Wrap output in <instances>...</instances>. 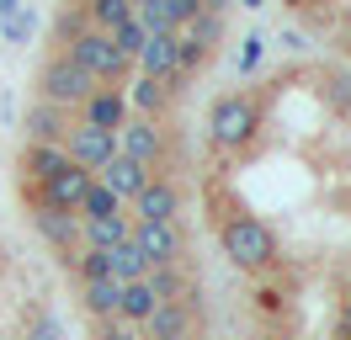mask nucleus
I'll return each instance as SVG.
<instances>
[{
    "instance_id": "obj_1",
    "label": "nucleus",
    "mask_w": 351,
    "mask_h": 340,
    "mask_svg": "<svg viewBox=\"0 0 351 340\" xmlns=\"http://www.w3.org/2000/svg\"><path fill=\"white\" fill-rule=\"evenodd\" d=\"M219 245H223V255H229V266H240V271H266V266L277 260V234H271V223L256 218V212L223 218Z\"/></svg>"
},
{
    "instance_id": "obj_11",
    "label": "nucleus",
    "mask_w": 351,
    "mask_h": 340,
    "mask_svg": "<svg viewBox=\"0 0 351 340\" xmlns=\"http://www.w3.org/2000/svg\"><path fill=\"white\" fill-rule=\"evenodd\" d=\"M38 208V202H32ZM32 223H38V234H43L48 245L59 250V260H69V250L80 245V212H59V208H38L32 212Z\"/></svg>"
},
{
    "instance_id": "obj_39",
    "label": "nucleus",
    "mask_w": 351,
    "mask_h": 340,
    "mask_svg": "<svg viewBox=\"0 0 351 340\" xmlns=\"http://www.w3.org/2000/svg\"><path fill=\"white\" fill-rule=\"evenodd\" d=\"M346 48H351V32H346Z\"/></svg>"
},
{
    "instance_id": "obj_27",
    "label": "nucleus",
    "mask_w": 351,
    "mask_h": 340,
    "mask_svg": "<svg viewBox=\"0 0 351 340\" xmlns=\"http://www.w3.org/2000/svg\"><path fill=\"white\" fill-rule=\"evenodd\" d=\"M75 266H80V282H117V276H112V260H107V250H90V245H80Z\"/></svg>"
},
{
    "instance_id": "obj_3",
    "label": "nucleus",
    "mask_w": 351,
    "mask_h": 340,
    "mask_svg": "<svg viewBox=\"0 0 351 340\" xmlns=\"http://www.w3.org/2000/svg\"><path fill=\"white\" fill-rule=\"evenodd\" d=\"M59 53H69V59L80 64L96 85H123L133 75V59H123V53L112 48V38L101 32V27H75Z\"/></svg>"
},
{
    "instance_id": "obj_28",
    "label": "nucleus",
    "mask_w": 351,
    "mask_h": 340,
    "mask_svg": "<svg viewBox=\"0 0 351 340\" xmlns=\"http://www.w3.org/2000/svg\"><path fill=\"white\" fill-rule=\"evenodd\" d=\"M27 38H32V11H27V5L5 11V16H0V42H27Z\"/></svg>"
},
{
    "instance_id": "obj_35",
    "label": "nucleus",
    "mask_w": 351,
    "mask_h": 340,
    "mask_svg": "<svg viewBox=\"0 0 351 340\" xmlns=\"http://www.w3.org/2000/svg\"><path fill=\"white\" fill-rule=\"evenodd\" d=\"M16 5H22V0H0V16H5V11H16Z\"/></svg>"
},
{
    "instance_id": "obj_13",
    "label": "nucleus",
    "mask_w": 351,
    "mask_h": 340,
    "mask_svg": "<svg viewBox=\"0 0 351 340\" xmlns=\"http://www.w3.org/2000/svg\"><path fill=\"white\" fill-rule=\"evenodd\" d=\"M133 208H138L144 223H160V218H176V212H181V191H176V181H165V175H149L144 191L133 197Z\"/></svg>"
},
{
    "instance_id": "obj_26",
    "label": "nucleus",
    "mask_w": 351,
    "mask_h": 340,
    "mask_svg": "<svg viewBox=\"0 0 351 340\" xmlns=\"http://www.w3.org/2000/svg\"><path fill=\"white\" fill-rule=\"evenodd\" d=\"M123 212V202L112 197L101 181H90V191H86V202H80V218H117Z\"/></svg>"
},
{
    "instance_id": "obj_17",
    "label": "nucleus",
    "mask_w": 351,
    "mask_h": 340,
    "mask_svg": "<svg viewBox=\"0 0 351 340\" xmlns=\"http://www.w3.org/2000/svg\"><path fill=\"white\" fill-rule=\"evenodd\" d=\"M144 330H149V340H160V335H192V308H186V298H181V303H154L149 319H144Z\"/></svg>"
},
{
    "instance_id": "obj_32",
    "label": "nucleus",
    "mask_w": 351,
    "mask_h": 340,
    "mask_svg": "<svg viewBox=\"0 0 351 340\" xmlns=\"http://www.w3.org/2000/svg\"><path fill=\"white\" fill-rule=\"evenodd\" d=\"M101 340H133V324H123V319H117V324H101Z\"/></svg>"
},
{
    "instance_id": "obj_37",
    "label": "nucleus",
    "mask_w": 351,
    "mask_h": 340,
    "mask_svg": "<svg viewBox=\"0 0 351 340\" xmlns=\"http://www.w3.org/2000/svg\"><path fill=\"white\" fill-rule=\"evenodd\" d=\"M160 340H192V335H160Z\"/></svg>"
},
{
    "instance_id": "obj_24",
    "label": "nucleus",
    "mask_w": 351,
    "mask_h": 340,
    "mask_svg": "<svg viewBox=\"0 0 351 340\" xmlns=\"http://www.w3.org/2000/svg\"><path fill=\"white\" fill-rule=\"evenodd\" d=\"M107 38H112V48H117L123 59H138V48H144V38H149V32H144V21H138V16H128V21H117Z\"/></svg>"
},
{
    "instance_id": "obj_34",
    "label": "nucleus",
    "mask_w": 351,
    "mask_h": 340,
    "mask_svg": "<svg viewBox=\"0 0 351 340\" xmlns=\"http://www.w3.org/2000/svg\"><path fill=\"white\" fill-rule=\"evenodd\" d=\"M197 5H202V11H219V16H223V11L234 5V0H197Z\"/></svg>"
},
{
    "instance_id": "obj_4",
    "label": "nucleus",
    "mask_w": 351,
    "mask_h": 340,
    "mask_svg": "<svg viewBox=\"0 0 351 340\" xmlns=\"http://www.w3.org/2000/svg\"><path fill=\"white\" fill-rule=\"evenodd\" d=\"M90 90H96V80H90L69 53H48V59L38 64V101H53V106H64V112H80V101H86Z\"/></svg>"
},
{
    "instance_id": "obj_29",
    "label": "nucleus",
    "mask_w": 351,
    "mask_h": 340,
    "mask_svg": "<svg viewBox=\"0 0 351 340\" xmlns=\"http://www.w3.org/2000/svg\"><path fill=\"white\" fill-rule=\"evenodd\" d=\"M27 340H64V330H59L53 314H38L32 324H27Z\"/></svg>"
},
{
    "instance_id": "obj_40",
    "label": "nucleus",
    "mask_w": 351,
    "mask_h": 340,
    "mask_svg": "<svg viewBox=\"0 0 351 340\" xmlns=\"http://www.w3.org/2000/svg\"><path fill=\"white\" fill-rule=\"evenodd\" d=\"M0 266H5V260H0Z\"/></svg>"
},
{
    "instance_id": "obj_12",
    "label": "nucleus",
    "mask_w": 351,
    "mask_h": 340,
    "mask_svg": "<svg viewBox=\"0 0 351 340\" xmlns=\"http://www.w3.org/2000/svg\"><path fill=\"white\" fill-rule=\"evenodd\" d=\"M138 75H149V80H176V32H149L144 48H138V59H133Z\"/></svg>"
},
{
    "instance_id": "obj_22",
    "label": "nucleus",
    "mask_w": 351,
    "mask_h": 340,
    "mask_svg": "<svg viewBox=\"0 0 351 340\" xmlns=\"http://www.w3.org/2000/svg\"><path fill=\"white\" fill-rule=\"evenodd\" d=\"M144 282H149V293L160 298V303H181V298H186V271H181V266H149Z\"/></svg>"
},
{
    "instance_id": "obj_15",
    "label": "nucleus",
    "mask_w": 351,
    "mask_h": 340,
    "mask_svg": "<svg viewBox=\"0 0 351 340\" xmlns=\"http://www.w3.org/2000/svg\"><path fill=\"white\" fill-rule=\"evenodd\" d=\"M64 165H69L64 144H22V186H27V181L43 186V181H53Z\"/></svg>"
},
{
    "instance_id": "obj_31",
    "label": "nucleus",
    "mask_w": 351,
    "mask_h": 340,
    "mask_svg": "<svg viewBox=\"0 0 351 340\" xmlns=\"http://www.w3.org/2000/svg\"><path fill=\"white\" fill-rule=\"evenodd\" d=\"M256 64H261V38L250 32V38H245V48H240V69H245V75H250Z\"/></svg>"
},
{
    "instance_id": "obj_5",
    "label": "nucleus",
    "mask_w": 351,
    "mask_h": 340,
    "mask_svg": "<svg viewBox=\"0 0 351 340\" xmlns=\"http://www.w3.org/2000/svg\"><path fill=\"white\" fill-rule=\"evenodd\" d=\"M90 181H96V170H86V165H75V160H69V165L59 170L53 181L32 186V202H38V208H59V212H80Z\"/></svg>"
},
{
    "instance_id": "obj_18",
    "label": "nucleus",
    "mask_w": 351,
    "mask_h": 340,
    "mask_svg": "<svg viewBox=\"0 0 351 340\" xmlns=\"http://www.w3.org/2000/svg\"><path fill=\"white\" fill-rule=\"evenodd\" d=\"M154 303H160V298L149 293V282H144V276H138V282H123V287H117V319H123V324H144Z\"/></svg>"
},
{
    "instance_id": "obj_8",
    "label": "nucleus",
    "mask_w": 351,
    "mask_h": 340,
    "mask_svg": "<svg viewBox=\"0 0 351 340\" xmlns=\"http://www.w3.org/2000/svg\"><path fill=\"white\" fill-rule=\"evenodd\" d=\"M64 154L75 165H86V170H101L112 154H117V133H112V127H90V123H69Z\"/></svg>"
},
{
    "instance_id": "obj_21",
    "label": "nucleus",
    "mask_w": 351,
    "mask_h": 340,
    "mask_svg": "<svg viewBox=\"0 0 351 340\" xmlns=\"http://www.w3.org/2000/svg\"><path fill=\"white\" fill-rule=\"evenodd\" d=\"M107 260H112V276H117V282H138V276L149 271V260H144V250H138L133 239H117L107 250Z\"/></svg>"
},
{
    "instance_id": "obj_14",
    "label": "nucleus",
    "mask_w": 351,
    "mask_h": 340,
    "mask_svg": "<svg viewBox=\"0 0 351 340\" xmlns=\"http://www.w3.org/2000/svg\"><path fill=\"white\" fill-rule=\"evenodd\" d=\"M27 144H64V133H69V112L64 106H53V101H38V106H27Z\"/></svg>"
},
{
    "instance_id": "obj_38",
    "label": "nucleus",
    "mask_w": 351,
    "mask_h": 340,
    "mask_svg": "<svg viewBox=\"0 0 351 340\" xmlns=\"http://www.w3.org/2000/svg\"><path fill=\"white\" fill-rule=\"evenodd\" d=\"M287 5H308V0H287Z\"/></svg>"
},
{
    "instance_id": "obj_19",
    "label": "nucleus",
    "mask_w": 351,
    "mask_h": 340,
    "mask_svg": "<svg viewBox=\"0 0 351 340\" xmlns=\"http://www.w3.org/2000/svg\"><path fill=\"white\" fill-rule=\"evenodd\" d=\"M128 218L117 212V218H80V245H90V250H112L117 239H128Z\"/></svg>"
},
{
    "instance_id": "obj_7",
    "label": "nucleus",
    "mask_w": 351,
    "mask_h": 340,
    "mask_svg": "<svg viewBox=\"0 0 351 340\" xmlns=\"http://www.w3.org/2000/svg\"><path fill=\"white\" fill-rule=\"evenodd\" d=\"M117 154H128L144 170H154L165 160V127L154 123V117H128V123L117 127Z\"/></svg>"
},
{
    "instance_id": "obj_20",
    "label": "nucleus",
    "mask_w": 351,
    "mask_h": 340,
    "mask_svg": "<svg viewBox=\"0 0 351 340\" xmlns=\"http://www.w3.org/2000/svg\"><path fill=\"white\" fill-rule=\"evenodd\" d=\"M181 38H186V42H197L202 53L213 59V48L223 42V16H219V11H197V16L181 27Z\"/></svg>"
},
{
    "instance_id": "obj_30",
    "label": "nucleus",
    "mask_w": 351,
    "mask_h": 340,
    "mask_svg": "<svg viewBox=\"0 0 351 340\" xmlns=\"http://www.w3.org/2000/svg\"><path fill=\"white\" fill-rule=\"evenodd\" d=\"M325 90H330V101L341 106V112H351V80H346V75H335V69H330V75H325Z\"/></svg>"
},
{
    "instance_id": "obj_25",
    "label": "nucleus",
    "mask_w": 351,
    "mask_h": 340,
    "mask_svg": "<svg viewBox=\"0 0 351 340\" xmlns=\"http://www.w3.org/2000/svg\"><path fill=\"white\" fill-rule=\"evenodd\" d=\"M117 287H123V282H86V293H80V298H86V308L96 319H112V314H117Z\"/></svg>"
},
{
    "instance_id": "obj_9",
    "label": "nucleus",
    "mask_w": 351,
    "mask_h": 340,
    "mask_svg": "<svg viewBox=\"0 0 351 340\" xmlns=\"http://www.w3.org/2000/svg\"><path fill=\"white\" fill-rule=\"evenodd\" d=\"M128 96H123V85H96V90H90L86 101H80V123H90V127H112V133H117V127L128 123Z\"/></svg>"
},
{
    "instance_id": "obj_23",
    "label": "nucleus",
    "mask_w": 351,
    "mask_h": 340,
    "mask_svg": "<svg viewBox=\"0 0 351 340\" xmlns=\"http://www.w3.org/2000/svg\"><path fill=\"white\" fill-rule=\"evenodd\" d=\"M80 16H86V27H101V32H112L117 21L133 16L128 0H80Z\"/></svg>"
},
{
    "instance_id": "obj_33",
    "label": "nucleus",
    "mask_w": 351,
    "mask_h": 340,
    "mask_svg": "<svg viewBox=\"0 0 351 340\" xmlns=\"http://www.w3.org/2000/svg\"><path fill=\"white\" fill-rule=\"evenodd\" d=\"M335 340H351V303L341 308V319H335Z\"/></svg>"
},
{
    "instance_id": "obj_36",
    "label": "nucleus",
    "mask_w": 351,
    "mask_h": 340,
    "mask_svg": "<svg viewBox=\"0 0 351 340\" xmlns=\"http://www.w3.org/2000/svg\"><path fill=\"white\" fill-rule=\"evenodd\" d=\"M240 5H250V11H256V5H266V0H240Z\"/></svg>"
},
{
    "instance_id": "obj_2",
    "label": "nucleus",
    "mask_w": 351,
    "mask_h": 340,
    "mask_svg": "<svg viewBox=\"0 0 351 340\" xmlns=\"http://www.w3.org/2000/svg\"><path fill=\"white\" fill-rule=\"evenodd\" d=\"M256 133H261V101H256L250 90H229V96L213 101V112H208V138H213V149L234 154V149H245Z\"/></svg>"
},
{
    "instance_id": "obj_6",
    "label": "nucleus",
    "mask_w": 351,
    "mask_h": 340,
    "mask_svg": "<svg viewBox=\"0 0 351 340\" xmlns=\"http://www.w3.org/2000/svg\"><path fill=\"white\" fill-rule=\"evenodd\" d=\"M128 239L144 250V260L149 266H181V250H186V239H181V229H176V218H160V223H133Z\"/></svg>"
},
{
    "instance_id": "obj_16",
    "label": "nucleus",
    "mask_w": 351,
    "mask_h": 340,
    "mask_svg": "<svg viewBox=\"0 0 351 340\" xmlns=\"http://www.w3.org/2000/svg\"><path fill=\"white\" fill-rule=\"evenodd\" d=\"M123 96H128V106H138V117H154V123H160V112L171 106L176 90H171L165 80H149V75H138V80H133Z\"/></svg>"
},
{
    "instance_id": "obj_10",
    "label": "nucleus",
    "mask_w": 351,
    "mask_h": 340,
    "mask_svg": "<svg viewBox=\"0 0 351 340\" xmlns=\"http://www.w3.org/2000/svg\"><path fill=\"white\" fill-rule=\"evenodd\" d=\"M149 175H154V170H144L138 160H128V154H112L107 165L96 170V181H101L117 202H133V197L144 191V181H149Z\"/></svg>"
}]
</instances>
